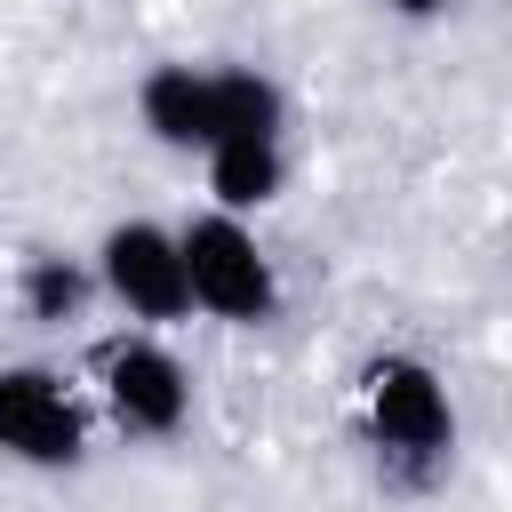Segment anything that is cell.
I'll use <instances>...</instances> for the list:
<instances>
[{
    "instance_id": "cell-9",
    "label": "cell",
    "mask_w": 512,
    "mask_h": 512,
    "mask_svg": "<svg viewBox=\"0 0 512 512\" xmlns=\"http://www.w3.org/2000/svg\"><path fill=\"white\" fill-rule=\"evenodd\" d=\"M16 296H24V312H32V320H80V304L96 296V272H88L80 256H56V248H40V256H24V272H16Z\"/></svg>"
},
{
    "instance_id": "cell-10",
    "label": "cell",
    "mask_w": 512,
    "mask_h": 512,
    "mask_svg": "<svg viewBox=\"0 0 512 512\" xmlns=\"http://www.w3.org/2000/svg\"><path fill=\"white\" fill-rule=\"evenodd\" d=\"M384 8H392V16H408V24H432L448 0H384Z\"/></svg>"
},
{
    "instance_id": "cell-8",
    "label": "cell",
    "mask_w": 512,
    "mask_h": 512,
    "mask_svg": "<svg viewBox=\"0 0 512 512\" xmlns=\"http://www.w3.org/2000/svg\"><path fill=\"white\" fill-rule=\"evenodd\" d=\"M200 160H208V200H216L224 216H256V208H272L280 184H288L280 144H216V152H200Z\"/></svg>"
},
{
    "instance_id": "cell-2",
    "label": "cell",
    "mask_w": 512,
    "mask_h": 512,
    "mask_svg": "<svg viewBox=\"0 0 512 512\" xmlns=\"http://www.w3.org/2000/svg\"><path fill=\"white\" fill-rule=\"evenodd\" d=\"M360 408H368V440L392 456V464H440L448 440H456V408H448V384L432 360L416 352H384L360 368Z\"/></svg>"
},
{
    "instance_id": "cell-4",
    "label": "cell",
    "mask_w": 512,
    "mask_h": 512,
    "mask_svg": "<svg viewBox=\"0 0 512 512\" xmlns=\"http://www.w3.org/2000/svg\"><path fill=\"white\" fill-rule=\"evenodd\" d=\"M96 392H104L112 424L136 432V440H168V432H184V416H192V368H184L152 328L96 344Z\"/></svg>"
},
{
    "instance_id": "cell-5",
    "label": "cell",
    "mask_w": 512,
    "mask_h": 512,
    "mask_svg": "<svg viewBox=\"0 0 512 512\" xmlns=\"http://www.w3.org/2000/svg\"><path fill=\"white\" fill-rule=\"evenodd\" d=\"M0 456L24 472H72L88 456V416L56 368H40V360L0 368Z\"/></svg>"
},
{
    "instance_id": "cell-6",
    "label": "cell",
    "mask_w": 512,
    "mask_h": 512,
    "mask_svg": "<svg viewBox=\"0 0 512 512\" xmlns=\"http://www.w3.org/2000/svg\"><path fill=\"white\" fill-rule=\"evenodd\" d=\"M136 120L168 152H208V136H216V64H152L136 80Z\"/></svg>"
},
{
    "instance_id": "cell-1",
    "label": "cell",
    "mask_w": 512,
    "mask_h": 512,
    "mask_svg": "<svg viewBox=\"0 0 512 512\" xmlns=\"http://www.w3.org/2000/svg\"><path fill=\"white\" fill-rule=\"evenodd\" d=\"M176 248H184V280H192V312L224 320V328H264L280 312V272L264 256V240L248 232V216H192L176 224Z\"/></svg>"
},
{
    "instance_id": "cell-7",
    "label": "cell",
    "mask_w": 512,
    "mask_h": 512,
    "mask_svg": "<svg viewBox=\"0 0 512 512\" xmlns=\"http://www.w3.org/2000/svg\"><path fill=\"white\" fill-rule=\"evenodd\" d=\"M280 128H288L280 80L256 72V64H216V136H208V152L216 144H280Z\"/></svg>"
},
{
    "instance_id": "cell-3",
    "label": "cell",
    "mask_w": 512,
    "mask_h": 512,
    "mask_svg": "<svg viewBox=\"0 0 512 512\" xmlns=\"http://www.w3.org/2000/svg\"><path fill=\"white\" fill-rule=\"evenodd\" d=\"M96 288H104L128 320H144V328H176V320H192L184 248H176V232L152 224V216H120V224L96 240Z\"/></svg>"
}]
</instances>
